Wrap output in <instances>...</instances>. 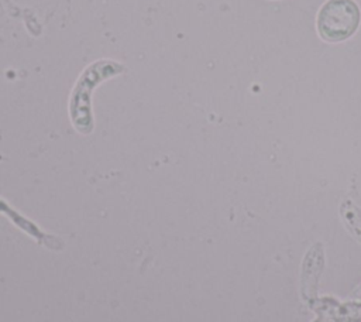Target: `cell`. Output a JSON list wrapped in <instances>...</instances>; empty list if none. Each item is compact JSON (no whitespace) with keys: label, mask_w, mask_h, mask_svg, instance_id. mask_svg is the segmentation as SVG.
I'll return each instance as SVG.
<instances>
[{"label":"cell","mask_w":361,"mask_h":322,"mask_svg":"<svg viewBox=\"0 0 361 322\" xmlns=\"http://www.w3.org/2000/svg\"><path fill=\"white\" fill-rule=\"evenodd\" d=\"M361 23V10L354 0H327L322 4L316 25L323 41L340 42L350 38Z\"/></svg>","instance_id":"cell-1"}]
</instances>
